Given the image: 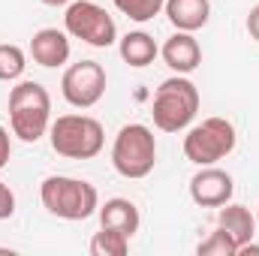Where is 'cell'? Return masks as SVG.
<instances>
[{"instance_id": "cell-1", "label": "cell", "mask_w": 259, "mask_h": 256, "mask_svg": "<svg viewBox=\"0 0 259 256\" xmlns=\"http://www.w3.org/2000/svg\"><path fill=\"white\" fill-rule=\"evenodd\" d=\"M9 127L21 142H39L52 127V97L39 81H18L9 91Z\"/></svg>"}, {"instance_id": "cell-2", "label": "cell", "mask_w": 259, "mask_h": 256, "mask_svg": "<svg viewBox=\"0 0 259 256\" xmlns=\"http://www.w3.org/2000/svg\"><path fill=\"white\" fill-rule=\"evenodd\" d=\"M42 208L61 220H88L100 208V193L91 181L81 178H66V175H49L39 184Z\"/></svg>"}, {"instance_id": "cell-3", "label": "cell", "mask_w": 259, "mask_h": 256, "mask_svg": "<svg viewBox=\"0 0 259 256\" xmlns=\"http://www.w3.org/2000/svg\"><path fill=\"white\" fill-rule=\"evenodd\" d=\"M199 112V88L187 75H172L166 78L151 103V118L154 127L163 133H181L196 121Z\"/></svg>"}, {"instance_id": "cell-4", "label": "cell", "mask_w": 259, "mask_h": 256, "mask_svg": "<svg viewBox=\"0 0 259 256\" xmlns=\"http://www.w3.org/2000/svg\"><path fill=\"white\" fill-rule=\"evenodd\" d=\"M49 139L55 154L66 160H94L106 145V130L91 115H61L52 121Z\"/></svg>"}, {"instance_id": "cell-5", "label": "cell", "mask_w": 259, "mask_h": 256, "mask_svg": "<svg viewBox=\"0 0 259 256\" xmlns=\"http://www.w3.org/2000/svg\"><path fill=\"white\" fill-rule=\"evenodd\" d=\"M154 163H157L154 130L145 124H127L118 130V136L112 142V166L118 175H124L130 181L148 178L154 172Z\"/></svg>"}, {"instance_id": "cell-6", "label": "cell", "mask_w": 259, "mask_h": 256, "mask_svg": "<svg viewBox=\"0 0 259 256\" xmlns=\"http://www.w3.org/2000/svg\"><path fill=\"white\" fill-rule=\"evenodd\" d=\"M235 127L226 118H205L202 124L187 130L184 136V157L196 166H214L235 151Z\"/></svg>"}, {"instance_id": "cell-7", "label": "cell", "mask_w": 259, "mask_h": 256, "mask_svg": "<svg viewBox=\"0 0 259 256\" xmlns=\"http://www.w3.org/2000/svg\"><path fill=\"white\" fill-rule=\"evenodd\" d=\"M64 27L69 36H75L94 49H109L118 42L115 18L94 0H72L64 12Z\"/></svg>"}, {"instance_id": "cell-8", "label": "cell", "mask_w": 259, "mask_h": 256, "mask_svg": "<svg viewBox=\"0 0 259 256\" xmlns=\"http://www.w3.org/2000/svg\"><path fill=\"white\" fill-rule=\"evenodd\" d=\"M61 94L75 109H94L106 94V69L97 61H78L66 66L61 78Z\"/></svg>"}, {"instance_id": "cell-9", "label": "cell", "mask_w": 259, "mask_h": 256, "mask_svg": "<svg viewBox=\"0 0 259 256\" xmlns=\"http://www.w3.org/2000/svg\"><path fill=\"white\" fill-rule=\"evenodd\" d=\"M232 193H235L232 175L217 166H199V172L190 178V199L202 208H220L232 202Z\"/></svg>"}, {"instance_id": "cell-10", "label": "cell", "mask_w": 259, "mask_h": 256, "mask_svg": "<svg viewBox=\"0 0 259 256\" xmlns=\"http://www.w3.org/2000/svg\"><path fill=\"white\" fill-rule=\"evenodd\" d=\"M30 58L46 69L64 66L69 61V33L58 27H42L30 39Z\"/></svg>"}, {"instance_id": "cell-11", "label": "cell", "mask_w": 259, "mask_h": 256, "mask_svg": "<svg viewBox=\"0 0 259 256\" xmlns=\"http://www.w3.org/2000/svg\"><path fill=\"white\" fill-rule=\"evenodd\" d=\"M160 55H163L166 66L175 69L178 75H187V72H193L196 66L202 64V46L196 42V36L187 33V30H178L175 36H169L163 42Z\"/></svg>"}, {"instance_id": "cell-12", "label": "cell", "mask_w": 259, "mask_h": 256, "mask_svg": "<svg viewBox=\"0 0 259 256\" xmlns=\"http://www.w3.org/2000/svg\"><path fill=\"white\" fill-rule=\"evenodd\" d=\"M97 214H100V226H103V229H115V232H121V235H127V238H133V235L139 232V223H142L136 202H130L124 196L106 199V202L97 208Z\"/></svg>"}, {"instance_id": "cell-13", "label": "cell", "mask_w": 259, "mask_h": 256, "mask_svg": "<svg viewBox=\"0 0 259 256\" xmlns=\"http://www.w3.org/2000/svg\"><path fill=\"white\" fill-rule=\"evenodd\" d=\"M217 226H220V229H226V232L232 235V241L238 244V250H241L244 244H250V241L259 235L256 214H250V208H244V205H235V202H226V205H220Z\"/></svg>"}, {"instance_id": "cell-14", "label": "cell", "mask_w": 259, "mask_h": 256, "mask_svg": "<svg viewBox=\"0 0 259 256\" xmlns=\"http://www.w3.org/2000/svg\"><path fill=\"white\" fill-rule=\"evenodd\" d=\"M166 15L175 30L196 33L208 24L211 18V0H166Z\"/></svg>"}, {"instance_id": "cell-15", "label": "cell", "mask_w": 259, "mask_h": 256, "mask_svg": "<svg viewBox=\"0 0 259 256\" xmlns=\"http://www.w3.org/2000/svg\"><path fill=\"white\" fill-rule=\"evenodd\" d=\"M118 52H121L124 64L136 66V69L154 64V58L160 55V49H157L154 36H151V33H145V30H133V33H127V36H121Z\"/></svg>"}, {"instance_id": "cell-16", "label": "cell", "mask_w": 259, "mask_h": 256, "mask_svg": "<svg viewBox=\"0 0 259 256\" xmlns=\"http://www.w3.org/2000/svg\"><path fill=\"white\" fill-rule=\"evenodd\" d=\"M130 250V238L115 232V229H103L91 238V253L94 256H127Z\"/></svg>"}, {"instance_id": "cell-17", "label": "cell", "mask_w": 259, "mask_h": 256, "mask_svg": "<svg viewBox=\"0 0 259 256\" xmlns=\"http://www.w3.org/2000/svg\"><path fill=\"white\" fill-rule=\"evenodd\" d=\"M112 3H115L118 12H124L130 21H139V24H145L154 15H160L163 6H166V0H112Z\"/></svg>"}, {"instance_id": "cell-18", "label": "cell", "mask_w": 259, "mask_h": 256, "mask_svg": "<svg viewBox=\"0 0 259 256\" xmlns=\"http://www.w3.org/2000/svg\"><path fill=\"white\" fill-rule=\"evenodd\" d=\"M27 66V58L18 46H9V42H0V81H15L21 78Z\"/></svg>"}, {"instance_id": "cell-19", "label": "cell", "mask_w": 259, "mask_h": 256, "mask_svg": "<svg viewBox=\"0 0 259 256\" xmlns=\"http://www.w3.org/2000/svg\"><path fill=\"white\" fill-rule=\"evenodd\" d=\"M196 253L199 256H238V244L232 241V235L226 232V229H214L199 247H196Z\"/></svg>"}, {"instance_id": "cell-20", "label": "cell", "mask_w": 259, "mask_h": 256, "mask_svg": "<svg viewBox=\"0 0 259 256\" xmlns=\"http://www.w3.org/2000/svg\"><path fill=\"white\" fill-rule=\"evenodd\" d=\"M15 214V193L9 190V184L0 181V220H9Z\"/></svg>"}, {"instance_id": "cell-21", "label": "cell", "mask_w": 259, "mask_h": 256, "mask_svg": "<svg viewBox=\"0 0 259 256\" xmlns=\"http://www.w3.org/2000/svg\"><path fill=\"white\" fill-rule=\"evenodd\" d=\"M9 157H12V142H9V130L0 124V169H6Z\"/></svg>"}, {"instance_id": "cell-22", "label": "cell", "mask_w": 259, "mask_h": 256, "mask_svg": "<svg viewBox=\"0 0 259 256\" xmlns=\"http://www.w3.org/2000/svg\"><path fill=\"white\" fill-rule=\"evenodd\" d=\"M244 24H247L250 39H256V42H259V3L250 9V12H247V21H244Z\"/></svg>"}, {"instance_id": "cell-23", "label": "cell", "mask_w": 259, "mask_h": 256, "mask_svg": "<svg viewBox=\"0 0 259 256\" xmlns=\"http://www.w3.org/2000/svg\"><path fill=\"white\" fill-rule=\"evenodd\" d=\"M39 3H46V6H69L72 0H39Z\"/></svg>"}, {"instance_id": "cell-24", "label": "cell", "mask_w": 259, "mask_h": 256, "mask_svg": "<svg viewBox=\"0 0 259 256\" xmlns=\"http://www.w3.org/2000/svg\"><path fill=\"white\" fill-rule=\"evenodd\" d=\"M256 226H259V208H256Z\"/></svg>"}]
</instances>
